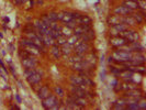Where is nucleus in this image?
<instances>
[{
	"instance_id": "9b49d317",
	"label": "nucleus",
	"mask_w": 146,
	"mask_h": 110,
	"mask_svg": "<svg viewBox=\"0 0 146 110\" xmlns=\"http://www.w3.org/2000/svg\"><path fill=\"white\" fill-rule=\"evenodd\" d=\"M57 19L60 20V21H63L64 23H67V22L74 20L73 12H67V11L59 12V13H57Z\"/></svg>"
},
{
	"instance_id": "4468645a",
	"label": "nucleus",
	"mask_w": 146,
	"mask_h": 110,
	"mask_svg": "<svg viewBox=\"0 0 146 110\" xmlns=\"http://www.w3.org/2000/svg\"><path fill=\"white\" fill-rule=\"evenodd\" d=\"M78 37L80 39L82 42H89V41L95 39V32L92 30H89L86 33H82L80 35H78Z\"/></svg>"
},
{
	"instance_id": "4be33fe9",
	"label": "nucleus",
	"mask_w": 146,
	"mask_h": 110,
	"mask_svg": "<svg viewBox=\"0 0 146 110\" xmlns=\"http://www.w3.org/2000/svg\"><path fill=\"white\" fill-rule=\"evenodd\" d=\"M52 55L55 57L56 59H58L60 57V55H62V52H60V49L58 47V45H53V47H52Z\"/></svg>"
},
{
	"instance_id": "7c9ffc66",
	"label": "nucleus",
	"mask_w": 146,
	"mask_h": 110,
	"mask_svg": "<svg viewBox=\"0 0 146 110\" xmlns=\"http://www.w3.org/2000/svg\"><path fill=\"white\" fill-rule=\"evenodd\" d=\"M40 20L43 22V23H45L47 27H50V24H51L52 22H53V21H51V20H50V18L47 17V15H42V18H41Z\"/></svg>"
},
{
	"instance_id": "a18cd8bd",
	"label": "nucleus",
	"mask_w": 146,
	"mask_h": 110,
	"mask_svg": "<svg viewBox=\"0 0 146 110\" xmlns=\"http://www.w3.org/2000/svg\"><path fill=\"white\" fill-rule=\"evenodd\" d=\"M5 21H6V22H9V18H5Z\"/></svg>"
},
{
	"instance_id": "1a4fd4ad",
	"label": "nucleus",
	"mask_w": 146,
	"mask_h": 110,
	"mask_svg": "<svg viewBox=\"0 0 146 110\" xmlns=\"http://www.w3.org/2000/svg\"><path fill=\"white\" fill-rule=\"evenodd\" d=\"M69 98L70 99H73L74 100V103H76V105H78V106H81V107H86L87 106V100L85 99V97H80V96H77V95H75V94H70L69 95Z\"/></svg>"
},
{
	"instance_id": "f03ea898",
	"label": "nucleus",
	"mask_w": 146,
	"mask_h": 110,
	"mask_svg": "<svg viewBox=\"0 0 146 110\" xmlns=\"http://www.w3.org/2000/svg\"><path fill=\"white\" fill-rule=\"evenodd\" d=\"M42 106H43L45 109H59V107H60L59 101L57 100L56 96L54 95L48 96L45 99H43Z\"/></svg>"
},
{
	"instance_id": "7ed1b4c3",
	"label": "nucleus",
	"mask_w": 146,
	"mask_h": 110,
	"mask_svg": "<svg viewBox=\"0 0 146 110\" xmlns=\"http://www.w3.org/2000/svg\"><path fill=\"white\" fill-rule=\"evenodd\" d=\"M119 37L125 39V40L127 41V43H130V42H137L139 39V34H137L136 32L131 31V30H129V29L120 32V33H119Z\"/></svg>"
},
{
	"instance_id": "72a5a7b5",
	"label": "nucleus",
	"mask_w": 146,
	"mask_h": 110,
	"mask_svg": "<svg viewBox=\"0 0 146 110\" xmlns=\"http://www.w3.org/2000/svg\"><path fill=\"white\" fill-rule=\"evenodd\" d=\"M78 39H79V37H77V35H75V34H74L73 37L70 35V37H69V39L67 40V43H68V45H74V44L76 43V41H77Z\"/></svg>"
},
{
	"instance_id": "6ab92c4d",
	"label": "nucleus",
	"mask_w": 146,
	"mask_h": 110,
	"mask_svg": "<svg viewBox=\"0 0 146 110\" xmlns=\"http://www.w3.org/2000/svg\"><path fill=\"white\" fill-rule=\"evenodd\" d=\"M123 6L127 7L129 9H132V10L139 9V6H137L136 0H125L124 2H123Z\"/></svg>"
},
{
	"instance_id": "aec40b11",
	"label": "nucleus",
	"mask_w": 146,
	"mask_h": 110,
	"mask_svg": "<svg viewBox=\"0 0 146 110\" xmlns=\"http://www.w3.org/2000/svg\"><path fill=\"white\" fill-rule=\"evenodd\" d=\"M50 95H51L50 94V90H48V88L46 87V86H43V87L38 90V98H41L42 100L45 99L46 97H48Z\"/></svg>"
},
{
	"instance_id": "a19ab883",
	"label": "nucleus",
	"mask_w": 146,
	"mask_h": 110,
	"mask_svg": "<svg viewBox=\"0 0 146 110\" xmlns=\"http://www.w3.org/2000/svg\"><path fill=\"white\" fill-rule=\"evenodd\" d=\"M0 75H1V77H2L3 79H6V81H7V76H6L5 74L2 73V71H0Z\"/></svg>"
},
{
	"instance_id": "e433bc0d",
	"label": "nucleus",
	"mask_w": 146,
	"mask_h": 110,
	"mask_svg": "<svg viewBox=\"0 0 146 110\" xmlns=\"http://www.w3.org/2000/svg\"><path fill=\"white\" fill-rule=\"evenodd\" d=\"M47 17L50 18V20L51 21H57L58 19H57V13H55V12H51V13H48Z\"/></svg>"
},
{
	"instance_id": "f3484780",
	"label": "nucleus",
	"mask_w": 146,
	"mask_h": 110,
	"mask_svg": "<svg viewBox=\"0 0 146 110\" xmlns=\"http://www.w3.org/2000/svg\"><path fill=\"white\" fill-rule=\"evenodd\" d=\"M76 21L78 22V24H86V25H91V22H92V20H91L89 17H87V15H80V17H79V18H77V19H76Z\"/></svg>"
},
{
	"instance_id": "393cba45",
	"label": "nucleus",
	"mask_w": 146,
	"mask_h": 110,
	"mask_svg": "<svg viewBox=\"0 0 146 110\" xmlns=\"http://www.w3.org/2000/svg\"><path fill=\"white\" fill-rule=\"evenodd\" d=\"M84 56H85V55H79V54H76L75 56H72V57L69 59V62H70L72 64H74V63H77V62H80V61H82V59H84Z\"/></svg>"
},
{
	"instance_id": "b1692460",
	"label": "nucleus",
	"mask_w": 146,
	"mask_h": 110,
	"mask_svg": "<svg viewBox=\"0 0 146 110\" xmlns=\"http://www.w3.org/2000/svg\"><path fill=\"white\" fill-rule=\"evenodd\" d=\"M123 23L126 24V25H135L136 24V21L132 18V17H123Z\"/></svg>"
},
{
	"instance_id": "f257e3e1",
	"label": "nucleus",
	"mask_w": 146,
	"mask_h": 110,
	"mask_svg": "<svg viewBox=\"0 0 146 110\" xmlns=\"http://www.w3.org/2000/svg\"><path fill=\"white\" fill-rule=\"evenodd\" d=\"M131 52H125V51H115L112 53V61L117 62V63H126L132 59Z\"/></svg>"
},
{
	"instance_id": "79ce46f5",
	"label": "nucleus",
	"mask_w": 146,
	"mask_h": 110,
	"mask_svg": "<svg viewBox=\"0 0 146 110\" xmlns=\"http://www.w3.org/2000/svg\"><path fill=\"white\" fill-rule=\"evenodd\" d=\"M15 98H17V100H18V103H21V98H20V96H19V95H15Z\"/></svg>"
},
{
	"instance_id": "bb28decb",
	"label": "nucleus",
	"mask_w": 146,
	"mask_h": 110,
	"mask_svg": "<svg viewBox=\"0 0 146 110\" xmlns=\"http://www.w3.org/2000/svg\"><path fill=\"white\" fill-rule=\"evenodd\" d=\"M55 41H56V45H64V44H66V42H67V39H66V37H64V35H60V37H57Z\"/></svg>"
},
{
	"instance_id": "2f4dec72",
	"label": "nucleus",
	"mask_w": 146,
	"mask_h": 110,
	"mask_svg": "<svg viewBox=\"0 0 146 110\" xmlns=\"http://www.w3.org/2000/svg\"><path fill=\"white\" fill-rule=\"evenodd\" d=\"M139 103V101H137ZM129 103L125 108L126 109H129V110H137V109H139V103Z\"/></svg>"
},
{
	"instance_id": "49530a36",
	"label": "nucleus",
	"mask_w": 146,
	"mask_h": 110,
	"mask_svg": "<svg viewBox=\"0 0 146 110\" xmlns=\"http://www.w3.org/2000/svg\"><path fill=\"white\" fill-rule=\"evenodd\" d=\"M0 37H3V34H2L1 32H0Z\"/></svg>"
},
{
	"instance_id": "cd10ccee",
	"label": "nucleus",
	"mask_w": 146,
	"mask_h": 110,
	"mask_svg": "<svg viewBox=\"0 0 146 110\" xmlns=\"http://www.w3.org/2000/svg\"><path fill=\"white\" fill-rule=\"evenodd\" d=\"M55 94L58 96V97H64L65 95V93H64V90H63V88L60 87V86H55Z\"/></svg>"
},
{
	"instance_id": "c756f323",
	"label": "nucleus",
	"mask_w": 146,
	"mask_h": 110,
	"mask_svg": "<svg viewBox=\"0 0 146 110\" xmlns=\"http://www.w3.org/2000/svg\"><path fill=\"white\" fill-rule=\"evenodd\" d=\"M60 52H62L65 56H68V55L70 54V47H69V45L67 46L66 44H64V45H63V49L60 50Z\"/></svg>"
},
{
	"instance_id": "f8f14e48",
	"label": "nucleus",
	"mask_w": 146,
	"mask_h": 110,
	"mask_svg": "<svg viewBox=\"0 0 146 110\" xmlns=\"http://www.w3.org/2000/svg\"><path fill=\"white\" fill-rule=\"evenodd\" d=\"M89 30H91V27L90 25H86V24H78L75 29H74V34L75 35H80L82 33H86Z\"/></svg>"
},
{
	"instance_id": "39448f33",
	"label": "nucleus",
	"mask_w": 146,
	"mask_h": 110,
	"mask_svg": "<svg viewBox=\"0 0 146 110\" xmlns=\"http://www.w3.org/2000/svg\"><path fill=\"white\" fill-rule=\"evenodd\" d=\"M27 79H28V83H29L30 85L38 84V83L41 81V79H42V72H37V71L34 69V71L27 77Z\"/></svg>"
},
{
	"instance_id": "423d86ee",
	"label": "nucleus",
	"mask_w": 146,
	"mask_h": 110,
	"mask_svg": "<svg viewBox=\"0 0 146 110\" xmlns=\"http://www.w3.org/2000/svg\"><path fill=\"white\" fill-rule=\"evenodd\" d=\"M129 29V25H126L124 23H119V24H115V25H112L111 29H110V34L113 35V37H117L120 32L122 31H125V30Z\"/></svg>"
},
{
	"instance_id": "2eb2a0df",
	"label": "nucleus",
	"mask_w": 146,
	"mask_h": 110,
	"mask_svg": "<svg viewBox=\"0 0 146 110\" xmlns=\"http://www.w3.org/2000/svg\"><path fill=\"white\" fill-rule=\"evenodd\" d=\"M114 12H115V15H129V13H133V10L129 9V8L125 7V6H120V7L115 8Z\"/></svg>"
},
{
	"instance_id": "58836bf2",
	"label": "nucleus",
	"mask_w": 146,
	"mask_h": 110,
	"mask_svg": "<svg viewBox=\"0 0 146 110\" xmlns=\"http://www.w3.org/2000/svg\"><path fill=\"white\" fill-rule=\"evenodd\" d=\"M13 2H15V5H17V6H21L22 3L24 2V0H13Z\"/></svg>"
},
{
	"instance_id": "ea45409f",
	"label": "nucleus",
	"mask_w": 146,
	"mask_h": 110,
	"mask_svg": "<svg viewBox=\"0 0 146 110\" xmlns=\"http://www.w3.org/2000/svg\"><path fill=\"white\" fill-rule=\"evenodd\" d=\"M10 69H11V72H12V74L15 75V76H17V74H15V67H13V66L11 65V66H10Z\"/></svg>"
},
{
	"instance_id": "6e6552de",
	"label": "nucleus",
	"mask_w": 146,
	"mask_h": 110,
	"mask_svg": "<svg viewBox=\"0 0 146 110\" xmlns=\"http://www.w3.org/2000/svg\"><path fill=\"white\" fill-rule=\"evenodd\" d=\"M127 43V41L123 39V37H113L110 39V44L113 46V47H121V46H123L124 44Z\"/></svg>"
},
{
	"instance_id": "20e7f679",
	"label": "nucleus",
	"mask_w": 146,
	"mask_h": 110,
	"mask_svg": "<svg viewBox=\"0 0 146 110\" xmlns=\"http://www.w3.org/2000/svg\"><path fill=\"white\" fill-rule=\"evenodd\" d=\"M72 93L77 96H80V97H86V96H90V93L87 90V88L84 87L82 85L78 86V85H73L72 84V87H70Z\"/></svg>"
},
{
	"instance_id": "c03bdc74",
	"label": "nucleus",
	"mask_w": 146,
	"mask_h": 110,
	"mask_svg": "<svg viewBox=\"0 0 146 110\" xmlns=\"http://www.w3.org/2000/svg\"><path fill=\"white\" fill-rule=\"evenodd\" d=\"M9 47H10L11 52H13V46H12V44H10V46H9Z\"/></svg>"
},
{
	"instance_id": "c9c22d12",
	"label": "nucleus",
	"mask_w": 146,
	"mask_h": 110,
	"mask_svg": "<svg viewBox=\"0 0 146 110\" xmlns=\"http://www.w3.org/2000/svg\"><path fill=\"white\" fill-rule=\"evenodd\" d=\"M121 88H122V89H124V90H132V89L136 88V86H135L134 84H124Z\"/></svg>"
},
{
	"instance_id": "0eeeda50",
	"label": "nucleus",
	"mask_w": 146,
	"mask_h": 110,
	"mask_svg": "<svg viewBox=\"0 0 146 110\" xmlns=\"http://www.w3.org/2000/svg\"><path fill=\"white\" fill-rule=\"evenodd\" d=\"M22 65L25 68H35L37 65V61L35 57H33V55H31L30 57L22 59Z\"/></svg>"
},
{
	"instance_id": "a878e982",
	"label": "nucleus",
	"mask_w": 146,
	"mask_h": 110,
	"mask_svg": "<svg viewBox=\"0 0 146 110\" xmlns=\"http://www.w3.org/2000/svg\"><path fill=\"white\" fill-rule=\"evenodd\" d=\"M60 33H62V35H64L66 37H69L72 35V29H69V28H60Z\"/></svg>"
},
{
	"instance_id": "f704fd0d",
	"label": "nucleus",
	"mask_w": 146,
	"mask_h": 110,
	"mask_svg": "<svg viewBox=\"0 0 146 110\" xmlns=\"http://www.w3.org/2000/svg\"><path fill=\"white\" fill-rule=\"evenodd\" d=\"M19 56H20V59H27V57H30V56H31V54H30L27 50H24V51L19 52Z\"/></svg>"
},
{
	"instance_id": "4c0bfd02",
	"label": "nucleus",
	"mask_w": 146,
	"mask_h": 110,
	"mask_svg": "<svg viewBox=\"0 0 146 110\" xmlns=\"http://www.w3.org/2000/svg\"><path fill=\"white\" fill-rule=\"evenodd\" d=\"M139 109H145V108H146V101H145V100H142V101H139Z\"/></svg>"
},
{
	"instance_id": "5701e85b",
	"label": "nucleus",
	"mask_w": 146,
	"mask_h": 110,
	"mask_svg": "<svg viewBox=\"0 0 146 110\" xmlns=\"http://www.w3.org/2000/svg\"><path fill=\"white\" fill-rule=\"evenodd\" d=\"M144 15H145V11H142L141 13H133L132 18L137 22V23H142V22L144 21V17H145Z\"/></svg>"
},
{
	"instance_id": "412c9836",
	"label": "nucleus",
	"mask_w": 146,
	"mask_h": 110,
	"mask_svg": "<svg viewBox=\"0 0 146 110\" xmlns=\"http://www.w3.org/2000/svg\"><path fill=\"white\" fill-rule=\"evenodd\" d=\"M126 105H127L126 98H123V99L117 100V103H114V107H113V108H114V109H125Z\"/></svg>"
},
{
	"instance_id": "ddd939ff",
	"label": "nucleus",
	"mask_w": 146,
	"mask_h": 110,
	"mask_svg": "<svg viewBox=\"0 0 146 110\" xmlns=\"http://www.w3.org/2000/svg\"><path fill=\"white\" fill-rule=\"evenodd\" d=\"M125 97L127 98H133V99H136L139 100V98H142V91L137 89V88H134L132 90H129L126 94H125Z\"/></svg>"
},
{
	"instance_id": "9d476101",
	"label": "nucleus",
	"mask_w": 146,
	"mask_h": 110,
	"mask_svg": "<svg viewBox=\"0 0 146 110\" xmlns=\"http://www.w3.org/2000/svg\"><path fill=\"white\" fill-rule=\"evenodd\" d=\"M89 51V45L87 42H81L79 45L75 46V53L79 54V55H85Z\"/></svg>"
},
{
	"instance_id": "dca6fc26",
	"label": "nucleus",
	"mask_w": 146,
	"mask_h": 110,
	"mask_svg": "<svg viewBox=\"0 0 146 110\" xmlns=\"http://www.w3.org/2000/svg\"><path fill=\"white\" fill-rule=\"evenodd\" d=\"M108 23L110 25H115V24H119V23H123V15H112L108 19Z\"/></svg>"
},
{
	"instance_id": "c85d7f7f",
	"label": "nucleus",
	"mask_w": 146,
	"mask_h": 110,
	"mask_svg": "<svg viewBox=\"0 0 146 110\" xmlns=\"http://www.w3.org/2000/svg\"><path fill=\"white\" fill-rule=\"evenodd\" d=\"M77 25H78V22L76 21V19H74V20H72V21H69L66 23V27L69 28V29H75Z\"/></svg>"
},
{
	"instance_id": "37998d69",
	"label": "nucleus",
	"mask_w": 146,
	"mask_h": 110,
	"mask_svg": "<svg viewBox=\"0 0 146 110\" xmlns=\"http://www.w3.org/2000/svg\"><path fill=\"white\" fill-rule=\"evenodd\" d=\"M37 3H38V5H42V3H43V0H37Z\"/></svg>"
},
{
	"instance_id": "a211bd4d",
	"label": "nucleus",
	"mask_w": 146,
	"mask_h": 110,
	"mask_svg": "<svg viewBox=\"0 0 146 110\" xmlns=\"http://www.w3.org/2000/svg\"><path fill=\"white\" fill-rule=\"evenodd\" d=\"M123 79L125 81H132V77H133V72L130 69H125V71H121L119 74Z\"/></svg>"
},
{
	"instance_id": "473e14b6",
	"label": "nucleus",
	"mask_w": 146,
	"mask_h": 110,
	"mask_svg": "<svg viewBox=\"0 0 146 110\" xmlns=\"http://www.w3.org/2000/svg\"><path fill=\"white\" fill-rule=\"evenodd\" d=\"M136 2H137V6L139 8L142 10V11H145L146 9V1L145 0H136Z\"/></svg>"
}]
</instances>
